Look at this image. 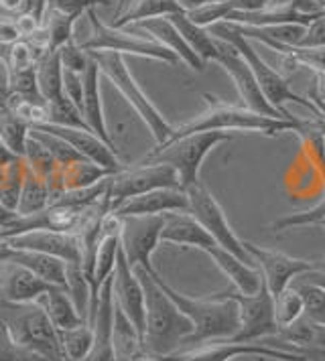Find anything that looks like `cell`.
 <instances>
[{"label": "cell", "mask_w": 325, "mask_h": 361, "mask_svg": "<svg viewBox=\"0 0 325 361\" xmlns=\"http://www.w3.org/2000/svg\"><path fill=\"white\" fill-rule=\"evenodd\" d=\"M112 341L116 361H126L143 351V339H141L138 331L134 329L129 317L120 311V307L116 302H114Z\"/></svg>", "instance_id": "obj_32"}, {"label": "cell", "mask_w": 325, "mask_h": 361, "mask_svg": "<svg viewBox=\"0 0 325 361\" xmlns=\"http://www.w3.org/2000/svg\"><path fill=\"white\" fill-rule=\"evenodd\" d=\"M305 226H324L325 228V193L321 201L311 207L307 212H297V214H289L278 217L273 221L271 230L273 231H287L297 230V228H305Z\"/></svg>", "instance_id": "obj_39"}, {"label": "cell", "mask_w": 325, "mask_h": 361, "mask_svg": "<svg viewBox=\"0 0 325 361\" xmlns=\"http://www.w3.org/2000/svg\"><path fill=\"white\" fill-rule=\"evenodd\" d=\"M100 67L94 61V57L90 55V63L85 67V71L81 73L83 80V104H81V116L88 124V128L96 134L98 138H102L108 147H114L110 130L106 126V118H104V108H102V92H100Z\"/></svg>", "instance_id": "obj_22"}, {"label": "cell", "mask_w": 325, "mask_h": 361, "mask_svg": "<svg viewBox=\"0 0 325 361\" xmlns=\"http://www.w3.org/2000/svg\"><path fill=\"white\" fill-rule=\"evenodd\" d=\"M37 87H39V96L45 104H53L64 99V67L59 61V53L57 51H45L39 59H37Z\"/></svg>", "instance_id": "obj_27"}, {"label": "cell", "mask_w": 325, "mask_h": 361, "mask_svg": "<svg viewBox=\"0 0 325 361\" xmlns=\"http://www.w3.org/2000/svg\"><path fill=\"white\" fill-rule=\"evenodd\" d=\"M203 99L208 104L206 112L197 114L189 122L177 126L173 134L169 136V140L183 138L189 134L197 132H262L266 136H276L278 132H297L301 128V118H297V122L285 120V118H271V116H262L248 110L246 106H232L228 102H222L215 96L203 94ZM167 140V142H169Z\"/></svg>", "instance_id": "obj_3"}, {"label": "cell", "mask_w": 325, "mask_h": 361, "mask_svg": "<svg viewBox=\"0 0 325 361\" xmlns=\"http://www.w3.org/2000/svg\"><path fill=\"white\" fill-rule=\"evenodd\" d=\"M136 29H141L143 33H146L153 41H157L159 45H162L165 49H169L171 53H175L179 57V61H183L185 66H189L194 71H203L206 63L195 55L191 47L185 43V39L181 37L177 31V27L169 20V17H155L145 18L134 23Z\"/></svg>", "instance_id": "obj_23"}, {"label": "cell", "mask_w": 325, "mask_h": 361, "mask_svg": "<svg viewBox=\"0 0 325 361\" xmlns=\"http://www.w3.org/2000/svg\"><path fill=\"white\" fill-rule=\"evenodd\" d=\"M92 331H94V345L85 360L81 361H116L112 341L114 327V295H112V276L106 280L100 288L96 311L92 317Z\"/></svg>", "instance_id": "obj_20"}, {"label": "cell", "mask_w": 325, "mask_h": 361, "mask_svg": "<svg viewBox=\"0 0 325 361\" xmlns=\"http://www.w3.org/2000/svg\"><path fill=\"white\" fill-rule=\"evenodd\" d=\"M230 138H232L230 132L220 130L189 134L183 138L169 140L165 145H157L141 163L171 164L177 171L181 189L185 191L187 187L199 180V169L211 148L220 142H228Z\"/></svg>", "instance_id": "obj_7"}, {"label": "cell", "mask_w": 325, "mask_h": 361, "mask_svg": "<svg viewBox=\"0 0 325 361\" xmlns=\"http://www.w3.org/2000/svg\"><path fill=\"white\" fill-rule=\"evenodd\" d=\"M305 302V317L313 323L325 325V288L317 286V284H309V282H299L295 286Z\"/></svg>", "instance_id": "obj_43"}, {"label": "cell", "mask_w": 325, "mask_h": 361, "mask_svg": "<svg viewBox=\"0 0 325 361\" xmlns=\"http://www.w3.org/2000/svg\"><path fill=\"white\" fill-rule=\"evenodd\" d=\"M47 112L49 120L45 124L69 126V128H85V130H90L80 110H78L67 98L59 99V102H53V104H47Z\"/></svg>", "instance_id": "obj_44"}, {"label": "cell", "mask_w": 325, "mask_h": 361, "mask_svg": "<svg viewBox=\"0 0 325 361\" xmlns=\"http://www.w3.org/2000/svg\"><path fill=\"white\" fill-rule=\"evenodd\" d=\"M61 345H64V353L67 361H81L85 360V355L90 353L92 345H94V331L92 325L83 323L80 327L59 331Z\"/></svg>", "instance_id": "obj_38"}, {"label": "cell", "mask_w": 325, "mask_h": 361, "mask_svg": "<svg viewBox=\"0 0 325 361\" xmlns=\"http://www.w3.org/2000/svg\"><path fill=\"white\" fill-rule=\"evenodd\" d=\"M25 173H27V164L23 159L15 154L0 159V203L11 212H16L18 207Z\"/></svg>", "instance_id": "obj_30"}, {"label": "cell", "mask_w": 325, "mask_h": 361, "mask_svg": "<svg viewBox=\"0 0 325 361\" xmlns=\"http://www.w3.org/2000/svg\"><path fill=\"white\" fill-rule=\"evenodd\" d=\"M16 41H23L16 29L15 20L11 17H0V45H15Z\"/></svg>", "instance_id": "obj_52"}, {"label": "cell", "mask_w": 325, "mask_h": 361, "mask_svg": "<svg viewBox=\"0 0 325 361\" xmlns=\"http://www.w3.org/2000/svg\"><path fill=\"white\" fill-rule=\"evenodd\" d=\"M206 254L226 274L230 282L238 288V293H242V295H256L259 293L264 279H262V272L256 264L244 262L238 256H234L232 252H228L220 246L210 247Z\"/></svg>", "instance_id": "obj_25"}, {"label": "cell", "mask_w": 325, "mask_h": 361, "mask_svg": "<svg viewBox=\"0 0 325 361\" xmlns=\"http://www.w3.org/2000/svg\"><path fill=\"white\" fill-rule=\"evenodd\" d=\"M224 296H230L238 302L240 309V327L236 335L230 339L234 343H259L266 337L278 335L275 314V296L262 282L256 295H242V293H232L224 290Z\"/></svg>", "instance_id": "obj_10"}, {"label": "cell", "mask_w": 325, "mask_h": 361, "mask_svg": "<svg viewBox=\"0 0 325 361\" xmlns=\"http://www.w3.org/2000/svg\"><path fill=\"white\" fill-rule=\"evenodd\" d=\"M16 215H18L16 212H11V209H6V207H4V205L0 203V228H2V226H6V224H11V221L15 219Z\"/></svg>", "instance_id": "obj_58"}, {"label": "cell", "mask_w": 325, "mask_h": 361, "mask_svg": "<svg viewBox=\"0 0 325 361\" xmlns=\"http://www.w3.org/2000/svg\"><path fill=\"white\" fill-rule=\"evenodd\" d=\"M51 203V195H49L47 179L35 175L32 171L27 169L25 173V183L20 189V199H18V207L16 214L18 215H32L43 212Z\"/></svg>", "instance_id": "obj_34"}, {"label": "cell", "mask_w": 325, "mask_h": 361, "mask_svg": "<svg viewBox=\"0 0 325 361\" xmlns=\"http://www.w3.org/2000/svg\"><path fill=\"white\" fill-rule=\"evenodd\" d=\"M303 282H309V284H317V286H324L325 288V262H319V266H317L313 272L303 274Z\"/></svg>", "instance_id": "obj_54"}, {"label": "cell", "mask_w": 325, "mask_h": 361, "mask_svg": "<svg viewBox=\"0 0 325 361\" xmlns=\"http://www.w3.org/2000/svg\"><path fill=\"white\" fill-rule=\"evenodd\" d=\"M37 305L47 312V317L51 319V323L59 331H67V329H76L83 325L85 321L80 317V312L76 311L73 302L69 295L65 293V288L53 286L49 293L41 296L37 300Z\"/></svg>", "instance_id": "obj_28"}, {"label": "cell", "mask_w": 325, "mask_h": 361, "mask_svg": "<svg viewBox=\"0 0 325 361\" xmlns=\"http://www.w3.org/2000/svg\"><path fill=\"white\" fill-rule=\"evenodd\" d=\"M232 13H234V6H232L230 0H210V2H206V4H201L197 8L187 11L185 17L189 18L191 23H195L197 27L208 29V27L215 25V23L226 20Z\"/></svg>", "instance_id": "obj_41"}, {"label": "cell", "mask_w": 325, "mask_h": 361, "mask_svg": "<svg viewBox=\"0 0 325 361\" xmlns=\"http://www.w3.org/2000/svg\"><path fill=\"white\" fill-rule=\"evenodd\" d=\"M165 215H130L122 217L120 228V250L132 268L153 272L150 256L161 244Z\"/></svg>", "instance_id": "obj_13"}, {"label": "cell", "mask_w": 325, "mask_h": 361, "mask_svg": "<svg viewBox=\"0 0 325 361\" xmlns=\"http://www.w3.org/2000/svg\"><path fill=\"white\" fill-rule=\"evenodd\" d=\"M319 120H321V130H324V142H325V118L324 116H319Z\"/></svg>", "instance_id": "obj_62"}, {"label": "cell", "mask_w": 325, "mask_h": 361, "mask_svg": "<svg viewBox=\"0 0 325 361\" xmlns=\"http://www.w3.org/2000/svg\"><path fill=\"white\" fill-rule=\"evenodd\" d=\"M32 128L49 132L53 136H59L80 157L100 164L102 169H106L110 173H118L120 169H124L122 163H120V159H118V152L112 147H108L102 138H98L92 130L69 128V126H55V124H39V126H32Z\"/></svg>", "instance_id": "obj_18"}, {"label": "cell", "mask_w": 325, "mask_h": 361, "mask_svg": "<svg viewBox=\"0 0 325 361\" xmlns=\"http://www.w3.org/2000/svg\"><path fill=\"white\" fill-rule=\"evenodd\" d=\"M57 53H59V61H61V67H64V69H71V71L83 73L88 63H90V53L81 49L76 41L64 45L61 49H57Z\"/></svg>", "instance_id": "obj_46"}, {"label": "cell", "mask_w": 325, "mask_h": 361, "mask_svg": "<svg viewBox=\"0 0 325 361\" xmlns=\"http://www.w3.org/2000/svg\"><path fill=\"white\" fill-rule=\"evenodd\" d=\"M29 132H31V126L25 120H20L11 108L0 112V147L4 150L23 159L27 140H29Z\"/></svg>", "instance_id": "obj_33"}, {"label": "cell", "mask_w": 325, "mask_h": 361, "mask_svg": "<svg viewBox=\"0 0 325 361\" xmlns=\"http://www.w3.org/2000/svg\"><path fill=\"white\" fill-rule=\"evenodd\" d=\"M126 361H167V355H153V353L141 351V353H136L134 357H130Z\"/></svg>", "instance_id": "obj_56"}, {"label": "cell", "mask_w": 325, "mask_h": 361, "mask_svg": "<svg viewBox=\"0 0 325 361\" xmlns=\"http://www.w3.org/2000/svg\"><path fill=\"white\" fill-rule=\"evenodd\" d=\"M11 254H13V247L8 246L6 242H0V264L6 262L11 258Z\"/></svg>", "instance_id": "obj_60"}, {"label": "cell", "mask_w": 325, "mask_h": 361, "mask_svg": "<svg viewBox=\"0 0 325 361\" xmlns=\"http://www.w3.org/2000/svg\"><path fill=\"white\" fill-rule=\"evenodd\" d=\"M185 193L189 199V214L194 215L195 219L201 224V228L215 240V244L228 250V252H232L234 256H238L244 262L254 264L244 250V242L234 233L232 226L228 224L224 209L211 195L210 189L201 180H197L191 187L185 189Z\"/></svg>", "instance_id": "obj_11"}, {"label": "cell", "mask_w": 325, "mask_h": 361, "mask_svg": "<svg viewBox=\"0 0 325 361\" xmlns=\"http://www.w3.org/2000/svg\"><path fill=\"white\" fill-rule=\"evenodd\" d=\"M8 262H15L23 268H27L35 276L45 280L53 286L65 288V270H67V262L49 256V254H41V252H29V250H13Z\"/></svg>", "instance_id": "obj_26"}, {"label": "cell", "mask_w": 325, "mask_h": 361, "mask_svg": "<svg viewBox=\"0 0 325 361\" xmlns=\"http://www.w3.org/2000/svg\"><path fill=\"white\" fill-rule=\"evenodd\" d=\"M232 6H234V13L236 11H242V13H250V11H260L264 8L266 0H230Z\"/></svg>", "instance_id": "obj_53"}, {"label": "cell", "mask_w": 325, "mask_h": 361, "mask_svg": "<svg viewBox=\"0 0 325 361\" xmlns=\"http://www.w3.org/2000/svg\"><path fill=\"white\" fill-rule=\"evenodd\" d=\"M155 189H181L177 171L165 163H138L124 166L110 177L108 199L112 212L126 199L143 195Z\"/></svg>", "instance_id": "obj_9"}, {"label": "cell", "mask_w": 325, "mask_h": 361, "mask_svg": "<svg viewBox=\"0 0 325 361\" xmlns=\"http://www.w3.org/2000/svg\"><path fill=\"white\" fill-rule=\"evenodd\" d=\"M254 355L276 361H309L303 353H295L287 349H278L273 345L259 343H234L230 339H218L208 343L181 347L175 353H169L167 361H230L234 357Z\"/></svg>", "instance_id": "obj_12"}, {"label": "cell", "mask_w": 325, "mask_h": 361, "mask_svg": "<svg viewBox=\"0 0 325 361\" xmlns=\"http://www.w3.org/2000/svg\"><path fill=\"white\" fill-rule=\"evenodd\" d=\"M49 8L59 11L65 15H80L83 17L90 8H94L98 4L102 6H110L112 0H47Z\"/></svg>", "instance_id": "obj_48"}, {"label": "cell", "mask_w": 325, "mask_h": 361, "mask_svg": "<svg viewBox=\"0 0 325 361\" xmlns=\"http://www.w3.org/2000/svg\"><path fill=\"white\" fill-rule=\"evenodd\" d=\"M85 17L90 20L92 29H90V35L78 43L83 51H114L120 55H136L145 59H155L169 66L179 63V57L175 53L165 49L150 37H141V35L130 33L126 29H118V27L102 23L94 8H90Z\"/></svg>", "instance_id": "obj_8"}, {"label": "cell", "mask_w": 325, "mask_h": 361, "mask_svg": "<svg viewBox=\"0 0 325 361\" xmlns=\"http://www.w3.org/2000/svg\"><path fill=\"white\" fill-rule=\"evenodd\" d=\"M65 293L69 295L76 311L80 312V317L90 325V307H92V288L90 282L83 274L81 264L67 262V270H65Z\"/></svg>", "instance_id": "obj_35"}, {"label": "cell", "mask_w": 325, "mask_h": 361, "mask_svg": "<svg viewBox=\"0 0 325 361\" xmlns=\"http://www.w3.org/2000/svg\"><path fill=\"white\" fill-rule=\"evenodd\" d=\"M208 33H210L211 37H215V39H220V41H226L232 47H236V51L242 55L244 59H246V63L252 69V73H254V78H256V82H259L262 94H264L266 99L273 104V108H276L285 118L297 120V116L291 114V112L285 108L287 102H295V104H299V106H305V108L311 110V114L319 116L317 114L315 104H313L311 99L299 98V96L291 90L289 80H287L278 69H275L273 66H268V63L260 57L259 51L254 47V43L248 41V39H244L242 35H238L236 31H232V27H230L228 23H215V25H211V27H208Z\"/></svg>", "instance_id": "obj_5"}, {"label": "cell", "mask_w": 325, "mask_h": 361, "mask_svg": "<svg viewBox=\"0 0 325 361\" xmlns=\"http://www.w3.org/2000/svg\"><path fill=\"white\" fill-rule=\"evenodd\" d=\"M297 47H325V15L305 25V35Z\"/></svg>", "instance_id": "obj_51"}, {"label": "cell", "mask_w": 325, "mask_h": 361, "mask_svg": "<svg viewBox=\"0 0 325 361\" xmlns=\"http://www.w3.org/2000/svg\"><path fill=\"white\" fill-rule=\"evenodd\" d=\"M175 212H189V199L183 189H155L143 195L126 199L112 214L118 217L130 215H165Z\"/></svg>", "instance_id": "obj_21"}, {"label": "cell", "mask_w": 325, "mask_h": 361, "mask_svg": "<svg viewBox=\"0 0 325 361\" xmlns=\"http://www.w3.org/2000/svg\"><path fill=\"white\" fill-rule=\"evenodd\" d=\"M53 284L35 276L27 268L15 262L0 264V300L11 305H29L37 302L49 293Z\"/></svg>", "instance_id": "obj_19"}, {"label": "cell", "mask_w": 325, "mask_h": 361, "mask_svg": "<svg viewBox=\"0 0 325 361\" xmlns=\"http://www.w3.org/2000/svg\"><path fill=\"white\" fill-rule=\"evenodd\" d=\"M309 98H311V102L315 104V108H317V114L324 116L325 118V102L319 96H317V92H315V85L309 90Z\"/></svg>", "instance_id": "obj_55"}, {"label": "cell", "mask_w": 325, "mask_h": 361, "mask_svg": "<svg viewBox=\"0 0 325 361\" xmlns=\"http://www.w3.org/2000/svg\"><path fill=\"white\" fill-rule=\"evenodd\" d=\"M0 323L11 341L47 361H67L59 329L51 323L47 312L37 302L11 305L0 300Z\"/></svg>", "instance_id": "obj_4"}, {"label": "cell", "mask_w": 325, "mask_h": 361, "mask_svg": "<svg viewBox=\"0 0 325 361\" xmlns=\"http://www.w3.org/2000/svg\"><path fill=\"white\" fill-rule=\"evenodd\" d=\"M122 11H124V0H118V8H116V13H114V18L120 17V15H122Z\"/></svg>", "instance_id": "obj_61"}, {"label": "cell", "mask_w": 325, "mask_h": 361, "mask_svg": "<svg viewBox=\"0 0 325 361\" xmlns=\"http://www.w3.org/2000/svg\"><path fill=\"white\" fill-rule=\"evenodd\" d=\"M292 57L315 73H325V47H291Z\"/></svg>", "instance_id": "obj_49"}, {"label": "cell", "mask_w": 325, "mask_h": 361, "mask_svg": "<svg viewBox=\"0 0 325 361\" xmlns=\"http://www.w3.org/2000/svg\"><path fill=\"white\" fill-rule=\"evenodd\" d=\"M150 274L169 295V298L177 305L179 311L194 323V333L185 339L183 347L218 341V339H232L236 335L240 327V309L234 298L224 296L222 293H215L206 298H191L181 295L171 284H167L157 270H153Z\"/></svg>", "instance_id": "obj_2"}, {"label": "cell", "mask_w": 325, "mask_h": 361, "mask_svg": "<svg viewBox=\"0 0 325 361\" xmlns=\"http://www.w3.org/2000/svg\"><path fill=\"white\" fill-rule=\"evenodd\" d=\"M161 242L177 244V246L185 247H197L201 252H208L210 247L218 246L215 240L201 228V224L189 212L165 214Z\"/></svg>", "instance_id": "obj_24"}, {"label": "cell", "mask_w": 325, "mask_h": 361, "mask_svg": "<svg viewBox=\"0 0 325 361\" xmlns=\"http://www.w3.org/2000/svg\"><path fill=\"white\" fill-rule=\"evenodd\" d=\"M173 13H183L179 8L177 0H132L129 8L122 11V15L118 18H114L112 27L124 29L129 25H134L138 20L155 17H169Z\"/></svg>", "instance_id": "obj_31"}, {"label": "cell", "mask_w": 325, "mask_h": 361, "mask_svg": "<svg viewBox=\"0 0 325 361\" xmlns=\"http://www.w3.org/2000/svg\"><path fill=\"white\" fill-rule=\"evenodd\" d=\"M315 92L325 102V73H315Z\"/></svg>", "instance_id": "obj_59"}, {"label": "cell", "mask_w": 325, "mask_h": 361, "mask_svg": "<svg viewBox=\"0 0 325 361\" xmlns=\"http://www.w3.org/2000/svg\"><path fill=\"white\" fill-rule=\"evenodd\" d=\"M31 134L35 140H39L43 147L47 148L49 154L55 159V163L57 166H65V164L73 163V161H80L83 157H80L73 148L69 147L65 140H61L59 136H53V134H49V132H43V130H37V128H31Z\"/></svg>", "instance_id": "obj_42"}, {"label": "cell", "mask_w": 325, "mask_h": 361, "mask_svg": "<svg viewBox=\"0 0 325 361\" xmlns=\"http://www.w3.org/2000/svg\"><path fill=\"white\" fill-rule=\"evenodd\" d=\"M145 290V337L143 351L153 355H169L183 347L194 333V323L153 279L150 272L134 268Z\"/></svg>", "instance_id": "obj_1"}, {"label": "cell", "mask_w": 325, "mask_h": 361, "mask_svg": "<svg viewBox=\"0 0 325 361\" xmlns=\"http://www.w3.org/2000/svg\"><path fill=\"white\" fill-rule=\"evenodd\" d=\"M275 314L278 329L291 327L295 321H299L305 314L303 296H301V293L295 286H287L283 293H278L275 296Z\"/></svg>", "instance_id": "obj_37"}, {"label": "cell", "mask_w": 325, "mask_h": 361, "mask_svg": "<svg viewBox=\"0 0 325 361\" xmlns=\"http://www.w3.org/2000/svg\"><path fill=\"white\" fill-rule=\"evenodd\" d=\"M0 361H47L41 355H35L31 351L23 349L11 341L4 325L0 323Z\"/></svg>", "instance_id": "obj_47"}, {"label": "cell", "mask_w": 325, "mask_h": 361, "mask_svg": "<svg viewBox=\"0 0 325 361\" xmlns=\"http://www.w3.org/2000/svg\"><path fill=\"white\" fill-rule=\"evenodd\" d=\"M169 20L177 27L185 43L191 47V51L203 63L218 59V45H215V39L208 33V29L197 27L195 23L185 17V13H173V15H169Z\"/></svg>", "instance_id": "obj_29"}, {"label": "cell", "mask_w": 325, "mask_h": 361, "mask_svg": "<svg viewBox=\"0 0 325 361\" xmlns=\"http://www.w3.org/2000/svg\"><path fill=\"white\" fill-rule=\"evenodd\" d=\"M88 53L94 57V61L100 67V73L110 80L114 87L122 94V98L132 106V110L141 116V120L150 130L157 145H165L175 130V126H171L167 122V118L159 112V108L148 99L143 87L132 78V73L126 67V61H124V55L114 53V51H88Z\"/></svg>", "instance_id": "obj_6"}, {"label": "cell", "mask_w": 325, "mask_h": 361, "mask_svg": "<svg viewBox=\"0 0 325 361\" xmlns=\"http://www.w3.org/2000/svg\"><path fill=\"white\" fill-rule=\"evenodd\" d=\"M13 250H29L55 256L64 262L81 264V242L80 235L73 231L37 230L20 233L15 238L4 240Z\"/></svg>", "instance_id": "obj_17"}, {"label": "cell", "mask_w": 325, "mask_h": 361, "mask_svg": "<svg viewBox=\"0 0 325 361\" xmlns=\"http://www.w3.org/2000/svg\"><path fill=\"white\" fill-rule=\"evenodd\" d=\"M215 45H218V59H215V63H220L226 69L228 75L232 78V82H234L238 94H240V98L244 99V106L248 110L256 112V114L271 116V118H285L276 108H273V104L262 94L252 69L246 63V59H244L242 55L236 51V47H232L230 43L220 41V39H215ZM285 120H289V118H285ZM292 122H297V120H292Z\"/></svg>", "instance_id": "obj_14"}, {"label": "cell", "mask_w": 325, "mask_h": 361, "mask_svg": "<svg viewBox=\"0 0 325 361\" xmlns=\"http://www.w3.org/2000/svg\"><path fill=\"white\" fill-rule=\"evenodd\" d=\"M206 2H210V0H177L179 8H181L183 13H187V11H191V8H197V6H201V4H206Z\"/></svg>", "instance_id": "obj_57"}, {"label": "cell", "mask_w": 325, "mask_h": 361, "mask_svg": "<svg viewBox=\"0 0 325 361\" xmlns=\"http://www.w3.org/2000/svg\"><path fill=\"white\" fill-rule=\"evenodd\" d=\"M64 96L81 112V104H83V80H81V73L71 71V69H64Z\"/></svg>", "instance_id": "obj_50"}, {"label": "cell", "mask_w": 325, "mask_h": 361, "mask_svg": "<svg viewBox=\"0 0 325 361\" xmlns=\"http://www.w3.org/2000/svg\"><path fill=\"white\" fill-rule=\"evenodd\" d=\"M244 250L250 256V260L259 266L264 284L273 296L283 293L287 286H291V280L295 276H303L307 272H313L319 266V262L292 258V256H287L283 252L256 246L252 242H244Z\"/></svg>", "instance_id": "obj_15"}, {"label": "cell", "mask_w": 325, "mask_h": 361, "mask_svg": "<svg viewBox=\"0 0 325 361\" xmlns=\"http://www.w3.org/2000/svg\"><path fill=\"white\" fill-rule=\"evenodd\" d=\"M114 302L130 319V323L138 331L141 339L145 337V290L136 270L126 262L122 250H118L116 268L112 274Z\"/></svg>", "instance_id": "obj_16"}, {"label": "cell", "mask_w": 325, "mask_h": 361, "mask_svg": "<svg viewBox=\"0 0 325 361\" xmlns=\"http://www.w3.org/2000/svg\"><path fill=\"white\" fill-rule=\"evenodd\" d=\"M80 15H65L59 11L49 8L45 20H43V29L47 33L49 51L61 49L64 45L76 41V23Z\"/></svg>", "instance_id": "obj_36"}, {"label": "cell", "mask_w": 325, "mask_h": 361, "mask_svg": "<svg viewBox=\"0 0 325 361\" xmlns=\"http://www.w3.org/2000/svg\"><path fill=\"white\" fill-rule=\"evenodd\" d=\"M39 57H41L39 51L35 49L29 41H16L15 45H11V51H8L6 69H8L11 73H16V71H29V69H35Z\"/></svg>", "instance_id": "obj_45"}, {"label": "cell", "mask_w": 325, "mask_h": 361, "mask_svg": "<svg viewBox=\"0 0 325 361\" xmlns=\"http://www.w3.org/2000/svg\"><path fill=\"white\" fill-rule=\"evenodd\" d=\"M23 161L27 164V169L32 171L35 175L49 179L59 166L55 163V159L49 154V150L39 140H35L31 134H29V140H27V148H25V157Z\"/></svg>", "instance_id": "obj_40"}]
</instances>
